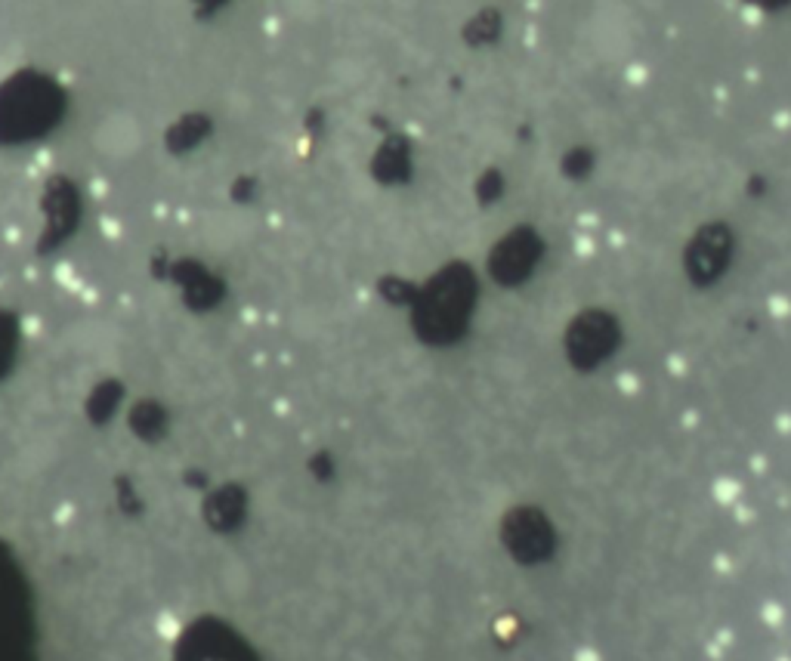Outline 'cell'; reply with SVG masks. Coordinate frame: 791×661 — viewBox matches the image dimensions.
<instances>
[{"instance_id":"6da1fadb","label":"cell","mask_w":791,"mask_h":661,"mask_svg":"<svg viewBox=\"0 0 791 661\" xmlns=\"http://www.w3.org/2000/svg\"><path fill=\"white\" fill-rule=\"evenodd\" d=\"M139 139H143V133H139V124L133 115H127V111H111V115H106L99 121L96 133H93V143H96V148L102 155L108 158H127L133 155L139 148Z\"/></svg>"}]
</instances>
